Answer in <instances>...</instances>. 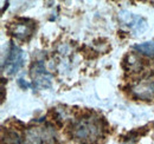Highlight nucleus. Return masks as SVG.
I'll return each instance as SVG.
<instances>
[{"label":"nucleus","instance_id":"1a4fd4ad","mask_svg":"<svg viewBox=\"0 0 154 144\" xmlns=\"http://www.w3.org/2000/svg\"><path fill=\"white\" fill-rule=\"evenodd\" d=\"M121 144H134L133 142H123V143H121Z\"/></svg>","mask_w":154,"mask_h":144},{"label":"nucleus","instance_id":"0eeeda50","mask_svg":"<svg viewBox=\"0 0 154 144\" xmlns=\"http://www.w3.org/2000/svg\"><path fill=\"white\" fill-rule=\"evenodd\" d=\"M31 77L37 88L45 89L51 85V76L49 72H46L44 65L40 63H37L36 65H33V68L31 70Z\"/></svg>","mask_w":154,"mask_h":144},{"label":"nucleus","instance_id":"6e6552de","mask_svg":"<svg viewBox=\"0 0 154 144\" xmlns=\"http://www.w3.org/2000/svg\"><path fill=\"white\" fill-rule=\"evenodd\" d=\"M134 49L139 53L143 54V56L154 57V39L140 43V44H136L134 46Z\"/></svg>","mask_w":154,"mask_h":144},{"label":"nucleus","instance_id":"f257e3e1","mask_svg":"<svg viewBox=\"0 0 154 144\" xmlns=\"http://www.w3.org/2000/svg\"><path fill=\"white\" fill-rule=\"evenodd\" d=\"M72 137L82 144H94L102 137L101 119L95 116H84L77 119L71 128Z\"/></svg>","mask_w":154,"mask_h":144},{"label":"nucleus","instance_id":"f03ea898","mask_svg":"<svg viewBox=\"0 0 154 144\" xmlns=\"http://www.w3.org/2000/svg\"><path fill=\"white\" fill-rule=\"evenodd\" d=\"M55 137V132L50 126L35 125L27 128L24 132L25 144H49Z\"/></svg>","mask_w":154,"mask_h":144},{"label":"nucleus","instance_id":"20e7f679","mask_svg":"<svg viewBox=\"0 0 154 144\" xmlns=\"http://www.w3.org/2000/svg\"><path fill=\"white\" fill-rule=\"evenodd\" d=\"M132 94L141 100H151L154 98V77L149 76L140 79L132 86Z\"/></svg>","mask_w":154,"mask_h":144},{"label":"nucleus","instance_id":"423d86ee","mask_svg":"<svg viewBox=\"0 0 154 144\" xmlns=\"http://www.w3.org/2000/svg\"><path fill=\"white\" fill-rule=\"evenodd\" d=\"M10 32L14 38L19 40H27L35 32V22L27 19L14 21L10 26Z\"/></svg>","mask_w":154,"mask_h":144},{"label":"nucleus","instance_id":"39448f33","mask_svg":"<svg viewBox=\"0 0 154 144\" xmlns=\"http://www.w3.org/2000/svg\"><path fill=\"white\" fill-rule=\"evenodd\" d=\"M119 19L123 25L129 27V30H132L133 32L137 33V34L143 32L147 27V22L142 17L134 14L129 11H126V10H123L119 13Z\"/></svg>","mask_w":154,"mask_h":144},{"label":"nucleus","instance_id":"7ed1b4c3","mask_svg":"<svg viewBox=\"0 0 154 144\" xmlns=\"http://www.w3.org/2000/svg\"><path fill=\"white\" fill-rule=\"evenodd\" d=\"M25 62V54L19 47L14 44L10 45V49L7 51L6 58L2 62L1 70L7 76H13L20 70V68L24 65Z\"/></svg>","mask_w":154,"mask_h":144}]
</instances>
